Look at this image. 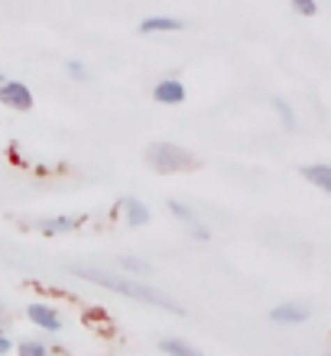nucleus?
Returning <instances> with one entry per match:
<instances>
[{
  "mask_svg": "<svg viewBox=\"0 0 331 356\" xmlns=\"http://www.w3.org/2000/svg\"><path fill=\"white\" fill-rule=\"evenodd\" d=\"M75 275H82L85 282H95L101 289L107 291H117L123 298H133V301H143V305H156V308H166V311H176L182 314V308L176 301H169L166 295H160L156 289L150 285H143L137 279H127V275H114V272H105V269H75Z\"/></svg>",
  "mask_w": 331,
  "mask_h": 356,
  "instance_id": "f257e3e1",
  "label": "nucleus"
},
{
  "mask_svg": "<svg viewBox=\"0 0 331 356\" xmlns=\"http://www.w3.org/2000/svg\"><path fill=\"white\" fill-rule=\"evenodd\" d=\"M146 162L156 172H182L192 165V156L179 146H172V143H156V146L146 149Z\"/></svg>",
  "mask_w": 331,
  "mask_h": 356,
  "instance_id": "f03ea898",
  "label": "nucleus"
},
{
  "mask_svg": "<svg viewBox=\"0 0 331 356\" xmlns=\"http://www.w3.org/2000/svg\"><path fill=\"white\" fill-rule=\"evenodd\" d=\"M0 104L13 111H29L33 107V91L23 81H0Z\"/></svg>",
  "mask_w": 331,
  "mask_h": 356,
  "instance_id": "7ed1b4c3",
  "label": "nucleus"
},
{
  "mask_svg": "<svg viewBox=\"0 0 331 356\" xmlns=\"http://www.w3.org/2000/svg\"><path fill=\"white\" fill-rule=\"evenodd\" d=\"M270 321L295 327V324H302V321H309V308H305V305H295V301H286V305H279V308L270 311Z\"/></svg>",
  "mask_w": 331,
  "mask_h": 356,
  "instance_id": "20e7f679",
  "label": "nucleus"
},
{
  "mask_svg": "<svg viewBox=\"0 0 331 356\" xmlns=\"http://www.w3.org/2000/svg\"><path fill=\"white\" fill-rule=\"evenodd\" d=\"M153 101L156 104H182L185 101V85L176 78H162L160 85L153 88Z\"/></svg>",
  "mask_w": 331,
  "mask_h": 356,
  "instance_id": "39448f33",
  "label": "nucleus"
},
{
  "mask_svg": "<svg viewBox=\"0 0 331 356\" xmlns=\"http://www.w3.org/2000/svg\"><path fill=\"white\" fill-rule=\"evenodd\" d=\"M29 321L36 324V327H43V330H49V334H59L62 330V318H59L52 308H46V305H29Z\"/></svg>",
  "mask_w": 331,
  "mask_h": 356,
  "instance_id": "423d86ee",
  "label": "nucleus"
},
{
  "mask_svg": "<svg viewBox=\"0 0 331 356\" xmlns=\"http://www.w3.org/2000/svg\"><path fill=\"white\" fill-rule=\"evenodd\" d=\"M302 178H305V181H312V185L318 188V191L331 195V165H325V162L305 165V169H302Z\"/></svg>",
  "mask_w": 331,
  "mask_h": 356,
  "instance_id": "0eeeda50",
  "label": "nucleus"
},
{
  "mask_svg": "<svg viewBox=\"0 0 331 356\" xmlns=\"http://www.w3.org/2000/svg\"><path fill=\"white\" fill-rule=\"evenodd\" d=\"M185 29V23L176 17H146L140 23V33H179Z\"/></svg>",
  "mask_w": 331,
  "mask_h": 356,
  "instance_id": "6e6552de",
  "label": "nucleus"
},
{
  "mask_svg": "<svg viewBox=\"0 0 331 356\" xmlns=\"http://www.w3.org/2000/svg\"><path fill=\"white\" fill-rule=\"evenodd\" d=\"M123 211H127V224L130 227L150 224V207L143 204L140 197H123Z\"/></svg>",
  "mask_w": 331,
  "mask_h": 356,
  "instance_id": "1a4fd4ad",
  "label": "nucleus"
},
{
  "mask_svg": "<svg viewBox=\"0 0 331 356\" xmlns=\"http://www.w3.org/2000/svg\"><path fill=\"white\" fill-rule=\"evenodd\" d=\"M78 227V220L75 217H49V220H39V230L46 236H52V234H72Z\"/></svg>",
  "mask_w": 331,
  "mask_h": 356,
  "instance_id": "9d476101",
  "label": "nucleus"
},
{
  "mask_svg": "<svg viewBox=\"0 0 331 356\" xmlns=\"http://www.w3.org/2000/svg\"><path fill=\"white\" fill-rule=\"evenodd\" d=\"M160 350H162L166 356H201L199 350L192 347V343H185V340H172V337H169V340H162Z\"/></svg>",
  "mask_w": 331,
  "mask_h": 356,
  "instance_id": "9b49d317",
  "label": "nucleus"
},
{
  "mask_svg": "<svg viewBox=\"0 0 331 356\" xmlns=\"http://www.w3.org/2000/svg\"><path fill=\"white\" fill-rule=\"evenodd\" d=\"M121 266L127 272H150V263H146V259H137V256H121Z\"/></svg>",
  "mask_w": 331,
  "mask_h": 356,
  "instance_id": "f8f14e48",
  "label": "nucleus"
},
{
  "mask_svg": "<svg viewBox=\"0 0 331 356\" xmlns=\"http://www.w3.org/2000/svg\"><path fill=\"white\" fill-rule=\"evenodd\" d=\"M20 356H49V350L43 343H36V340H23L20 343Z\"/></svg>",
  "mask_w": 331,
  "mask_h": 356,
  "instance_id": "ddd939ff",
  "label": "nucleus"
},
{
  "mask_svg": "<svg viewBox=\"0 0 331 356\" xmlns=\"http://www.w3.org/2000/svg\"><path fill=\"white\" fill-rule=\"evenodd\" d=\"M293 10L299 17H315V13H318V3H315V0H293Z\"/></svg>",
  "mask_w": 331,
  "mask_h": 356,
  "instance_id": "4468645a",
  "label": "nucleus"
},
{
  "mask_svg": "<svg viewBox=\"0 0 331 356\" xmlns=\"http://www.w3.org/2000/svg\"><path fill=\"white\" fill-rule=\"evenodd\" d=\"M273 107H276L279 113H283V123H286V127H289V130H295V113L289 111V104L279 101V97H273Z\"/></svg>",
  "mask_w": 331,
  "mask_h": 356,
  "instance_id": "2eb2a0df",
  "label": "nucleus"
},
{
  "mask_svg": "<svg viewBox=\"0 0 331 356\" xmlns=\"http://www.w3.org/2000/svg\"><path fill=\"white\" fill-rule=\"evenodd\" d=\"M169 211H172L176 217H182L185 224H195V214H192V211H189L185 204H179V201H169Z\"/></svg>",
  "mask_w": 331,
  "mask_h": 356,
  "instance_id": "dca6fc26",
  "label": "nucleus"
},
{
  "mask_svg": "<svg viewBox=\"0 0 331 356\" xmlns=\"http://www.w3.org/2000/svg\"><path fill=\"white\" fill-rule=\"evenodd\" d=\"M68 75L78 78V81H85L88 72H85V65H82V62H68Z\"/></svg>",
  "mask_w": 331,
  "mask_h": 356,
  "instance_id": "f3484780",
  "label": "nucleus"
},
{
  "mask_svg": "<svg viewBox=\"0 0 331 356\" xmlns=\"http://www.w3.org/2000/svg\"><path fill=\"white\" fill-rule=\"evenodd\" d=\"M3 353H10V340L7 337H0V356Z\"/></svg>",
  "mask_w": 331,
  "mask_h": 356,
  "instance_id": "a211bd4d",
  "label": "nucleus"
},
{
  "mask_svg": "<svg viewBox=\"0 0 331 356\" xmlns=\"http://www.w3.org/2000/svg\"><path fill=\"white\" fill-rule=\"evenodd\" d=\"M0 81H3V78H0Z\"/></svg>",
  "mask_w": 331,
  "mask_h": 356,
  "instance_id": "6ab92c4d",
  "label": "nucleus"
}]
</instances>
